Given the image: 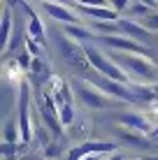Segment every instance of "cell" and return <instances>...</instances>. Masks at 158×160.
Instances as JSON below:
<instances>
[{
	"label": "cell",
	"mask_w": 158,
	"mask_h": 160,
	"mask_svg": "<svg viewBox=\"0 0 158 160\" xmlns=\"http://www.w3.org/2000/svg\"><path fill=\"white\" fill-rule=\"evenodd\" d=\"M63 32H65V35H70L72 40H77V42H89V40H95L93 30H91V28H86V26H81V23H63Z\"/></svg>",
	"instance_id": "30bf717a"
},
{
	"label": "cell",
	"mask_w": 158,
	"mask_h": 160,
	"mask_svg": "<svg viewBox=\"0 0 158 160\" xmlns=\"http://www.w3.org/2000/svg\"><path fill=\"white\" fill-rule=\"evenodd\" d=\"M119 137H121L126 144H133V146H137V148H149L151 146V142H149V137L144 135V132H140V130H133V128H126V125H121L119 128Z\"/></svg>",
	"instance_id": "9c48e42d"
},
{
	"label": "cell",
	"mask_w": 158,
	"mask_h": 160,
	"mask_svg": "<svg viewBox=\"0 0 158 160\" xmlns=\"http://www.w3.org/2000/svg\"><path fill=\"white\" fill-rule=\"evenodd\" d=\"M91 151H102V153H114L116 151V146L110 144V142H84V144H77L70 148L68 153V160H81L86 156V153Z\"/></svg>",
	"instance_id": "52a82bcc"
},
{
	"label": "cell",
	"mask_w": 158,
	"mask_h": 160,
	"mask_svg": "<svg viewBox=\"0 0 158 160\" xmlns=\"http://www.w3.org/2000/svg\"><path fill=\"white\" fill-rule=\"evenodd\" d=\"M112 58L116 60L135 81H144V84H156L158 81V63H154L149 56L130 53V51H114Z\"/></svg>",
	"instance_id": "6da1fadb"
},
{
	"label": "cell",
	"mask_w": 158,
	"mask_h": 160,
	"mask_svg": "<svg viewBox=\"0 0 158 160\" xmlns=\"http://www.w3.org/2000/svg\"><path fill=\"white\" fill-rule=\"evenodd\" d=\"M74 5H110L107 0H72Z\"/></svg>",
	"instance_id": "d6986e66"
},
{
	"label": "cell",
	"mask_w": 158,
	"mask_h": 160,
	"mask_svg": "<svg viewBox=\"0 0 158 160\" xmlns=\"http://www.w3.org/2000/svg\"><path fill=\"white\" fill-rule=\"evenodd\" d=\"M142 23H144L151 32H158V12H149L146 16H142Z\"/></svg>",
	"instance_id": "2e32d148"
},
{
	"label": "cell",
	"mask_w": 158,
	"mask_h": 160,
	"mask_svg": "<svg viewBox=\"0 0 158 160\" xmlns=\"http://www.w3.org/2000/svg\"><path fill=\"white\" fill-rule=\"evenodd\" d=\"M42 9L58 23H81V19L72 9L68 7V2H56V0H42Z\"/></svg>",
	"instance_id": "5b68a950"
},
{
	"label": "cell",
	"mask_w": 158,
	"mask_h": 160,
	"mask_svg": "<svg viewBox=\"0 0 158 160\" xmlns=\"http://www.w3.org/2000/svg\"><path fill=\"white\" fill-rule=\"evenodd\" d=\"M9 37H12V9L9 5L3 7V30H0V47L7 51L9 47Z\"/></svg>",
	"instance_id": "8fae6325"
},
{
	"label": "cell",
	"mask_w": 158,
	"mask_h": 160,
	"mask_svg": "<svg viewBox=\"0 0 158 160\" xmlns=\"http://www.w3.org/2000/svg\"><path fill=\"white\" fill-rule=\"evenodd\" d=\"M58 116H61L63 125H72V123H74V104H72V102L58 104Z\"/></svg>",
	"instance_id": "4fadbf2b"
},
{
	"label": "cell",
	"mask_w": 158,
	"mask_h": 160,
	"mask_svg": "<svg viewBox=\"0 0 158 160\" xmlns=\"http://www.w3.org/2000/svg\"><path fill=\"white\" fill-rule=\"evenodd\" d=\"M56 2H68V0H56ZM68 5H70V2H68Z\"/></svg>",
	"instance_id": "603a6c76"
},
{
	"label": "cell",
	"mask_w": 158,
	"mask_h": 160,
	"mask_svg": "<svg viewBox=\"0 0 158 160\" xmlns=\"http://www.w3.org/2000/svg\"><path fill=\"white\" fill-rule=\"evenodd\" d=\"M128 12L133 14V16H146V14L151 12V7H149V5H144V2H140V0H135V2H130Z\"/></svg>",
	"instance_id": "9a60e30c"
},
{
	"label": "cell",
	"mask_w": 158,
	"mask_h": 160,
	"mask_svg": "<svg viewBox=\"0 0 158 160\" xmlns=\"http://www.w3.org/2000/svg\"><path fill=\"white\" fill-rule=\"evenodd\" d=\"M110 5L116 9V12H126V9L130 7V0H112Z\"/></svg>",
	"instance_id": "e0dca14e"
},
{
	"label": "cell",
	"mask_w": 158,
	"mask_h": 160,
	"mask_svg": "<svg viewBox=\"0 0 158 160\" xmlns=\"http://www.w3.org/2000/svg\"><path fill=\"white\" fill-rule=\"evenodd\" d=\"M72 91L77 93V98L81 100V104L89 109H110L116 98H112L110 93H105L95 81L91 79H77L72 81Z\"/></svg>",
	"instance_id": "7a4b0ae2"
},
{
	"label": "cell",
	"mask_w": 158,
	"mask_h": 160,
	"mask_svg": "<svg viewBox=\"0 0 158 160\" xmlns=\"http://www.w3.org/2000/svg\"><path fill=\"white\" fill-rule=\"evenodd\" d=\"M56 44H58V53H61L68 63H77V65L89 63V60H86V53H84V44L72 40L70 35L61 32V35L56 37Z\"/></svg>",
	"instance_id": "277c9868"
},
{
	"label": "cell",
	"mask_w": 158,
	"mask_h": 160,
	"mask_svg": "<svg viewBox=\"0 0 158 160\" xmlns=\"http://www.w3.org/2000/svg\"><path fill=\"white\" fill-rule=\"evenodd\" d=\"M93 30L98 35H116V32H121V26H119V21H98V19H93Z\"/></svg>",
	"instance_id": "7c38bea8"
},
{
	"label": "cell",
	"mask_w": 158,
	"mask_h": 160,
	"mask_svg": "<svg viewBox=\"0 0 158 160\" xmlns=\"http://www.w3.org/2000/svg\"><path fill=\"white\" fill-rule=\"evenodd\" d=\"M105 156H110V153H102V151H91V153H86L81 160H102Z\"/></svg>",
	"instance_id": "ac0fdd59"
},
{
	"label": "cell",
	"mask_w": 158,
	"mask_h": 160,
	"mask_svg": "<svg viewBox=\"0 0 158 160\" xmlns=\"http://www.w3.org/2000/svg\"><path fill=\"white\" fill-rule=\"evenodd\" d=\"M26 49H28L30 56H44V47H42L37 40H33V37L28 35L26 37Z\"/></svg>",
	"instance_id": "5bb4252c"
},
{
	"label": "cell",
	"mask_w": 158,
	"mask_h": 160,
	"mask_svg": "<svg viewBox=\"0 0 158 160\" xmlns=\"http://www.w3.org/2000/svg\"><path fill=\"white\" fill-rule=\"evenodd\" d=\"M102 160H123V156H121V153H114V156L110 153V156H107V158H102Z\"/></svg>",
	"instance_id": "ffe728a7"
},
{
	"label": "cell",
	"mask_w": 158,
	"mask_h": 160,
	"mask_svg": "<svg viewBox=\"0 0 158 160\" xmlns=\"http://www.w3.org/2000/svg\"><path fill=\"white\" fill-rule=\"evenodd\" d=\"M140 2H144V5H149V7H151V9H154V7H156V5H158V0H140Z\"/></svg>",
	"instance_id": "44dd1931"
},
{
	"label": "cell",
	"mask_w": 158,
	"mask_h": 160,
	"mask_svg": "<svg viewBox=\"0 0 158 160\" xmlns=\"http://www.w3.org/2000/svg\"><path fill=\"white\" fill-rule=\"evenodd\" d=\"M19 128H21V144H28L35 135V125L30 123V88L26 81L19 84Z\"/></svg>",
	"instance_id": "3957f363"
},
{
	"label": "cell",
	"mask_w": 158,
	"mask_h": 160,
	"mask_svg": "<svg viewBox=\"0 0 158 160\" xmlns=\"http://www.w3.org/2000/svg\"><path fill=\"white\" fill-rule=\"evenodd\" d=\"M119 26H121V32L137 42H149L151 40V30L146 28L142 21H133V19H119Z\"/></svg>",
	"instance_id": "ba28073f"
},
{
	"label": "cell",
	"mask_w": 158,
	"mask_h": 160,
	"mask_svg": "<svg viewBox=\"0 0 158 160\" xmlns=\"http://www.w3.org/2000/svg\"><path fill=\"white\" fill-rule=\"evenodd\" d=\"M144 160H158V158L156 156H149V158H144Z\"/></svg>",
	"instance_id": "7402d4cb"
},
{
	"label": "cell",
	"mask_w": 158,
	"mask_h": 160,
	"mask_svg": "<svg viewBox=\"0 0 158 160\" xmlns=\"http://www.w3.org/2000/svg\"><path fill=\"white\" fill-rule=\"evenodd\" d=\"M119 121H121V125H126V128H133V130H140L144 132V135H149V132H154V121H151L149 116H144V114L140 112H123L121 116H119Z\"/></svg>",
	"instance_id": "8992f818"
}]
</instances>
